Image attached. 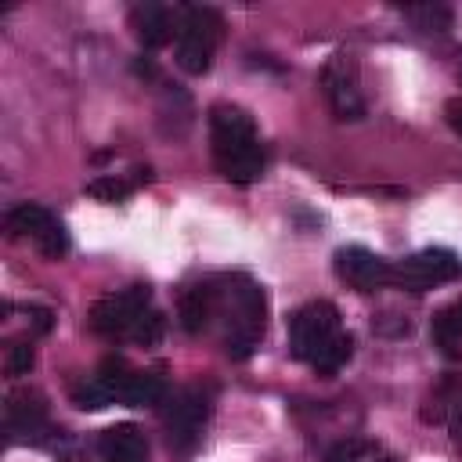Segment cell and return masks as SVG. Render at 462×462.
<instances>
[{"label":"cell","instance_id":"obj_1","mask_svg":"<svg viewBox=\"0 0 462 462\" xmlns=\"http://www.w3.org/2000/svg\"><path fill=\"white\" fill-rule=\"evenodd\" d=\"M213 289H217L213 328L220 332L227 357L245 361L267 332V296H263L260 282H253L242 271L213 278Z\"/></svg>","mask_w":462,"mask_h":462},{"label":"cell","instance_id":"obj_2","mask_svg":"<svg viewBox=\"0 0 462 462\" xmlns=\"http://www.w3.org/2000/svg\"><path fill=\"white\" fill-rule=\"evenodd\" d=\"M209 152L217 173L231 184H253L263 177L267 148L256 134V123L238 105L217 101L209 108Z\"/></svg>","mask_w":462,"mask_h":462},{"label":"cell","instance_id":"obj_3","mask_svg":"<svg viewBox=\"0 0 462 462\" xmlns=\"http://www.w3.org/2000/svg\"><path fill=\"white\" fill-rule=\"evenodd\" d=\"M170 393L166 379L159 372L134 368L126 357L108 354L90 379L72 386V404L83 411H101L108 404H126V408H152L162 404Z\"/></svg>","mask_w":462,"mask_h":462},{"label":"cell","instance_id":"obj_4","mask_svg":"<svg viewBox=\"0 0 462 462\" xmlns=\"http://www.w3.org/2000/svg\"><path fill=\"white\" fill-rule=\"evenodd\" d=\"M289 354L310 365L318 375H336L350 361L354 336L343 332L336 303L310 300L289 318Z\"/></svg>","mask_w":462,"mask_h":462},{"label":"cell","instance_id":"obj_5","mask_svg":"<svg viewBox=\"0 0 462 462\" xmlns=\"http://www.w3.org/2000/svg\"><path fill=\"white\" fill-rule=\"evenodd\" d=\"M87 321L108 343L155 346L162 339V332H166V318L152 307V289L148 285H130V289L101 296L90 307Z\"/></svg>","mask_w":462,"mask_h":462},{"label":"cell","instance_id":"obj_6","mask_svg":"<svg viewBox=\"0 0 462 462\" xmlns=\"http://www.w3.org/2000/svg\"><path fill=\"white\" fill-rule=\"evenodd\" d=\"M224 40V14L206 4H188L180 7L177 22V40H173V58L188 76H202L213 65V54Z\"/></svg>","mask_w":462,"mask_h":462},{"label":"cell","instance_id":"obj_7","mask_svg":"<svg viewBox=\"0 0 462 462\" xmlns=\"http://www.w3.org/2000/svg\"><path fill=\"white\" fill-rule=\"evenodd\" d=\"M213 415V386L209 383H188L166 393L162 401V426L166 440L177 455H191L202 440V430Z\"/></svg>","mask_w":462,"mask_h":462},{"label":"cell","instance_id":"obj_8","mask_svg":"<svg viewBox=\"0 0 462 462\" xmlns=\"http://www.w3.org/2000/svg\"><path fill=\"white\" fill-rule=\"evenodd\" d=\"M455 278H462V260L440 245L411 253L401 263H393V285L404 292H430V289L448 285Z\"/></svg>","mask_w":462,"mask_h":462},{"label":"cell","instance_id":"obj_9","mask_svg":"<svg viewBox=\"0 0 462 462\" xmlns=\"http://www.w3.org/2000/svg\"><path fill=\"white\" fill-rule=\"evenodd\" d=\"M7 231L29 238L47 260H61L69 253V231L65 224L40 202H18L7 213Z\"/></svg>","mask_w":462,"mask_h":462},{"label":"cell","instance_id":"obj_10","mask_svg":"<svg viewBox=\"0 0 462 462\" xmlns=\"http://www.w3.org/2000/svg\"><path fill=\"white\" fill-rule=\"evenodd\" d=\"M332 263H336L339 282L354 292H379V289L393 285V263L365 245H339Z\"/></svg>","mask_w":462,"mask_h":462},{"label":"cell","instance_id":"obj_11","mask_svg":"<svg viewBox=\"0 0 462 462\" xmlns=\"http://www.w3.org/2000/svg\"><path fill=\"white\" fill-rule=\"evenodd\" d=\"M321 90L328 97V108L336 119H361L365 116V97H361V87H357V65L350 54L336 51L325 69H321Z\"/></svg>","mask_w":462,"mask_h":462},{"label":"cell","instance_id":"obj_12","mask_svg":"<svg viewBox=\"0 0 462 462\" xmlns=\"http://www.w3.org/2000/svg\"><path fill=\"white\" fill-rule=\"evenodd\" d=\"M4 426H7V433L14 440H32V444H47L54 433H61V430L51 426L47 401L36 390H14L7 397V404H4Z\"/></svg>","mask_w":462,"mask_h":462},{"label":"cell","instance_id":"obj_13","mask_svg":"<svg viewBox=\"0 0 462 462\" xmlns=\"http://www.w3.org/2000/svg\"><path fill=\"white\" fill-rule=\"evenodd\" d=\"M177 22H180V7L170 11L166 4H137L130 11V29L144 51H159L170 40H177Z\"/></svg>","mask_w":462,"mask_h":462},{"label":"cell","instance_id":"obj_14","mask_svg":"<svg viewBox=\"0 0 462 462\" xmlns=\"http://www.w3.org/2000/svg\"><path fill=\"white\" fill-rule=\"evenodd\" d=\"M101 462H148V440L134 422H116L97 437Z\"/></svg>","mask_w":462,"mask_h":462},{"label":"cell","instance_id":"obj_15","mask_svg":"<svg viewBox=\"0 0 462 462\" xmlns=\"http://www.w3.org/2000/svg\"><path fill=\"white\" fill-rule=\"evenodd\" d=\"M213 307H217V289L213 278L195 282L180 292V325L188 336H202L213 328Z\"/></svg>","mask_w":462,"mask_h":462},{"label":"cell","instance_id":"obj_16","mask_svg":"<svg viewBox=\"0 0 462 462\" xmlns=\"http://www.w3.org/2000/svg\"><path fill=\"white\" fill-rule=\"evenodd\" d=\"M430 339H433V346H440L444 354H458V346H462V300H455V303H448V307H440V310L433 314V321H430Z\"/></svg>","mask_w":462,"mask_h":462},{"label":"cell","instance_id":"obj_17","mask_svg":"<svg viewBox=\"0 0 462 462\" xmlns=\"http://www.w3.org/2000/svg\"><path fill=\"white\" fill-rule=\"evenodd\" d=\"M325 462H393V455L379 444V440H368V437H346L339 440Z\"/></svg>","mask_w":462,"mask_h":462},{"label":"cell","instance_id":"obj_18","mask_svg":"<svg viewBox=\"0 0 462 462\" xmlns=\"http://www.w3.org/2000/svg\"><path fill=\"white\" fill-rule=\"evenodd\" d=\"M404 14L422 29V32H444L451 29V11L448 7H433V4H408Z\"/></svg>","mask_w":462,"mask_h":462},{"label":"cell","instance_id":"obj_19","mask_svg":"<svg viewBox=\"0 0 462 462\" xmlns=\"http://www.w3.org/2000/svg\"><path fill=\"white\" fill-rule=\"evenodd\" d=\"M130 191H134V184L123 180V177H116V173L94 177V180L87 184V195H90V199H101V202H123Z\"/></svg>","mask_w":462,"mask_h":462},{"label":"cell","instance_id":"obj_20","mask_svg":"<svg viewBox=\"0 0 462 462\" xmlns=\"http://www.w3.org/2000/svg\"><path fill=\"white\" fill-rule=\"evenodd\" d=\"M32 361H36V354H32L29 343H14V346H7V375H25V372L32 368Z\"/></svg>","mask_w":462,"mask_h":462},{"label":"cell","instance_id":"obj_21","mask_svg":"<svg viewBox=\"0 0 462 462\" xmlns=\"http://www.w3.org/2000/svg\"><path fill=\"white\" fill-rule=\"evenodd\" d=\"M448 433H451V444L462 451V397L455 401V408H451V415H448Z\"/></svg>","mask_w":462,"mask_h":462},{"label":"cell","instance_id":"obj_22","mask_svg":"<svg viewBox=\"0 0 462 462\" xmlns=\"http://www.w3.org/2000/svg\"><path fill=\"white\" fill-rule=\"evenodd\" d=\"M444 119H448V126H451L455 134H462V97H451V101L444 105Z\"/></svg>","mask_w":462,"mask_h":462}]
</instances>
